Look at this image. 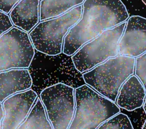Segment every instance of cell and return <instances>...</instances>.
Here are the masks:
<instances>
[{
  "instance_id": "cell-1",
  "label": "cell",
  "mask_w": 146,
  "mask_h": 129,
  "mask_svg": "<svg viewBox=\"0 0 146 129\" xmlns=\"http://www.w3.org/2000/svg\"><path fill=\"white\" fill-rule=\"evenodd\" d=\"M82 15L64 41L62 52L72 56L102 33L126 22L129 14L121 0H85Z\"/></svg>"
},
{
  "instance_id": "cell-2",
  "label": "cell",
  "mask_w": 146,
  "mask_h": 129,
  "mask_svg": "<svg viewBox=\"0 0 146 129\" xmlns=\"http://www.w3.org/2000/svg\"><path fill=\"white\" fill-rule=\"evenodd\" d=\"M28 70L32 80L31 89L38 97L43 90L58 83L75 89L86 84L83 74L75 67L72 56L63 52L51 56L35 49Z\"/></svg>"
},
{
  "instance_id": "cell-3",
  "label": "cell",
  "mask_w": 146,
  "mask_h": 129,
  "mask_svg": "<svg viewBox=\"0 0 146 129\" xmlns=\"http://www.w3.org/2000/svg\"><path fill=\"white\" fill-rule=\"evenodd\" d=\"M136 58L118 55L83 73L87 84L115 103L124 82L135 73Z\"/></svg>"
},
{
  "instance_id": "cell-4",
  "label": "cell",
  "mask_w": 146,
  "mask_h": 129,
  "mask_svg": "<svg viewBox=\"0 0 146 129\" xmlns=\"http://www.w3.org/2000/svg\"><path fill=\"white\" fill-rule=\"evenodd\" d=\"M75 112L68 129H97L120 112L119 107L85 84L75 89Z\"/></svg>"
},
{
  "instance_id": "cell-5",
  "label": "cell",
  "mask_w": 146,
  "mask_h": 129,
  "mask_svg": "<svg viewBox=\"0 0 146 129\" xmlns=\"http://www.w3.org/2000/svg\"><path fill=\"white\" fill-rule=\"evenodd\" d=\"M82 5L58 17L40 22L29 33L36 50L48 55L62 53L65 37L80 19Z\"/></svg>"
},
{
  "instance_id": "cell-6",
  "label": "cell",
  "mask_w": 146,
  "mask_h": 129,
  "mask_svg": "<svg viewBox=\"0 0 146 129\" xmlns=\"http://www.w3.org/2000/svg\"><path fill=\"white\" fill-rule=\"evenodd\" d=\"M126 22L104 31L86 43L72 56L76 69L82 74L92 69L119 54V42Z\"/></svg>"
},
{
  "instance_id": "cell-7",
  "label": "cell",
  "mask_w": 146,
  "mask_h": 129,
  "mask_svg": "<svg viewBox=\"0 0 146 129\" xmlns=\"http://www.w3.org/2000/svg\"><path fill=\"white\" fill-rule=\"evenodd\" d=\"M75 89L58 83L43 90L38 97L53 129H68L75 112Z\"/></svg>"
},
{
  "instance_id": "cell-8",
  "label": "cell",
  "mask_w": 146,
  "mask_h": 129,
  "mask_svg": "<svg viewBox=\"0 0 146 129\" xmlns=\"http://www.w3.org/2000/svg\"><path fill=\"white\" fill-rule=\"evenodd\" d=\"M35 53L29 33L13 26L0 37V72L28 69Z\"/></svg>"
},
{
  "instance_id": "cell-9",
  "label": "cell",
  "mask_w": 146,
  "mask_h": 129,
  "mask_svg": "<svg viewBox=\"0 0 146 129\" xmlns=\"http://www.w3.org/2000/svg\"><path fill=\"white\" fill-rule=\"evenodd\" d=\"M38 95L32 89L15 94L3 103L2 129H17L32 110Z\"/></svg>"
},
{
  "instance_id": "cell-10",
  "label": "cell",
  "mask_w": 146,
  "mask_h": 129,
  "mask_svg": "<svg viewBox=\"0 0 146 129\" xmlns=\"http://www.w3.org/2000/svg\"><path fill=\"white\" fill-rule=\"evenodd\" d=\"M118 48L119 55L135 58L146 52V18L132 16L128 19Z\"/></svg>"
},
{
  "instance_id": "cell-11",
  "label": "cell",
  "mask_w": 146,
  "mask_h": 129,
  "mask_svg": "<svg viewBox=\"0 0 146 129\" xmlns=\"http://www.w3.org/2000/svg\"><path fill=\"white\" fill-rule=\"evenodd\" d=\"M32 85L28 69H12L0 72V103L15 94L31 89Z\"/></svg>"
},
{
  "instance_id": "cell-12",
  "label": "cell",
  "mask_w": 146,
  "mask_h": 129,
  "mask_svg": "<svg viewBox=\"0 0 146 129\" xmlns=\"http://www.w3.org/2000/svg\"><path fill=\"white\" fill-rule=\"evenodd\" d=\"M40 0H20L9 13L16 27L29 33L40 22Z\"/></svg>"
},
{
  "instance_id": "cell-13",
  "label": "cell",
  "mask_w": 146,
  "mask_h": 129,
  "mask_svg": "<svg viewBox=\"0 0 146 129\" xmlns=\"http://www.w3.org/2000/svg\"><path fill=\"white\" fill-rule=\"evenodd\" d=\"M146 92L140 79L135 75L130 76L122 84L116 104L119 108L133 111L143 106Z\"/></svg>"
},
{
  "instance_id": "cell-14",
  "label": "cell",
  "mask_w": 146,
  "mask_h": 129,
  "mask_svg": "<svg viewBox=\"0 0 146 129\" xmlns=\"http://www.w3.org/2000/svg\"><path fill=\"white\" fill-rule=\"evenodd\" d=\"M85 0H40V22L61 16L82 5Z\"/></svg>"
},
{
  "instance_id": "cell-15",
  "label": "cell",
  "mask_w": 146,
  "mask_h": 129,
  "mask_svg": "<svg viewBox=\"0 0 146 129\" xmlns=\"http://www.w3.org/2000/svg\"><path fill=\"white\" fill-rule=\"evenodd\" d=\"M17 129H53L38 97L28 116Z\"/></svg>"
},
{
  "instance_id": "cell-16",
  "label": "cell",
  "mask_w": 146,
  "mask_h": 129,
  "mask_svg": "<svg viewBox=\"0 0 146 129\" xmlns=\"http://www.w3.org/2000/svg\"><path fill=\"white\" fill-rule=\"evenodd\" d=\"M97 129H134V128L126 115L119 112L101 124Z\"/></svg>"
},
{
  "instance_id": "cell-17",
  "label": "cell",
  "mask_w": 146,
  "mask_h": 129,
  "mask_svg": "<svg viewBox=\"0 0 146 129\" xmlns=\"http://www.w3.org/2000/svg\"><path fill=\"white\" fill-rule=\"evenodd\" d=\"M135 75L140 79L146 92V52L136 58Z\"/></svg>"
},
{
  "instance_id": "cell-18",
  "label": "cell",
  "mask_w": 146,
  "mask_h": 129,
  "mask_svg": "<svg viewBox=\"0 0 146 129\" xmlns=\"http://www.w3.org/2000/svg\"><path fill=\"white\" fill-rule=\"evenodd\" d=\"M8 14L0 10V37L13 27Z\"/></svg>"
},
{
  "instance_id": "cell-19",
  "label": "cell",
  "mask_w": 146,
  "mask_h": 129,
  "mask_svg": "<svg viewBox=\"0 0 146 129\" xmlns=\"http://www.w3.org/2000/svg\"><path fill=\"white\" fill-rule=\"evenodd\" d=\"M20 0H0V10L9 14L12 8Z\"/></svg>"
},
{
  "instance_id": "cell-20",
  "label": "cell",
  "mask_w": 146,
  "mask_h": 129,
  "mask_svg": "<svg viewBox=\"0 0 146 129\" xmlns=\"http://www.w3.org/2000/svg\"><path fill=\"white\" fill-rule=\"evenodd\" d=\"M4 109L2 103H0V129H2V122L4 118Z\"/></svg>"
},
{
  "instance_id": "cell-21",
  "label": "cell",
  "mask_w": 146,
  "mask_h": 129,
  "mask_svg": "<svg viewBox=\"0 0 146 129\" xmlns=\"http://www.w3.org/2000/svg\"><path fill=\"white\" fill-rule=\"evenodd\" d=\"M143 109H144V112H145V114H146V97H145V102H144V105H143Z\"/></svg>"
},
{
  "instance_id": "cell-22",
  "label": "cell",
  "mask_w": 146,
  "mask_h": 129,
  "mask_svg": "<svg viewBox=\"0 0 146 129\" xmlns=\"http://www.w3.org/2000/svg\"><path fill=\"white\" fill-rule=\"evenodd\" d=\"M141 129H146V120H145V122H144V123L143 124V126Z\"/></svg>"
},
{
  "instance_id": "cell-23",
  "label": "cell",
  "mask_w": 146,
  "mask_h": 129,
  "mask_svg": "<svg viewBox=\"0 0 146 129\" xmlns=\"http://www.w3.org/2000/svg\"><path fill=\"white\" fill-rule=\"evenodd\" d=\"M141 1H142L143 3L146 5V0H141Z\"/></svg>"
}]
</instances>
